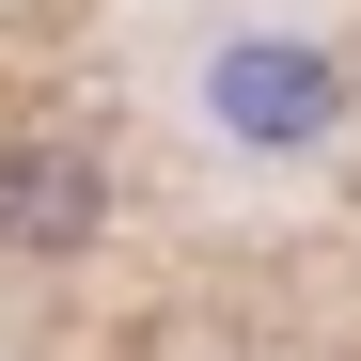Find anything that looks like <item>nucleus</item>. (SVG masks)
I'll return each mask as SVG.
<instances>
[{
	"label": "nucleus",
	"instance_id": "obj_1",
	"mask_svg": "<svg viewBox=\"0 0 361 361\" xmlns=\"http://www.w3.org/2000/svg\"><path fill=\"white\" fill-rule=\"evenodd\" d=\"M204 94H220V126H235V142H314L330 110H345V79L314 63V47H220V79H204Z\"/></svg>",
	"mask_w": 361,
	"mask_h": 361
},
{
	"label": "nucleus",
	"instance_id": "obj_2",
	"mask_svg": "<svg viewBox=\"0 0 361 361\" xmlns=\"http://www.w3.org/2000/svg\"><path fill=\"white\" fill-rule=\"evenodd\" d=\"M94 220H110V189H94L79 142H16L0 157V235H16V252H79Z\"/></svg>",
	"mask_w": 361,
	"mask_h": 361
}]
</instances>
